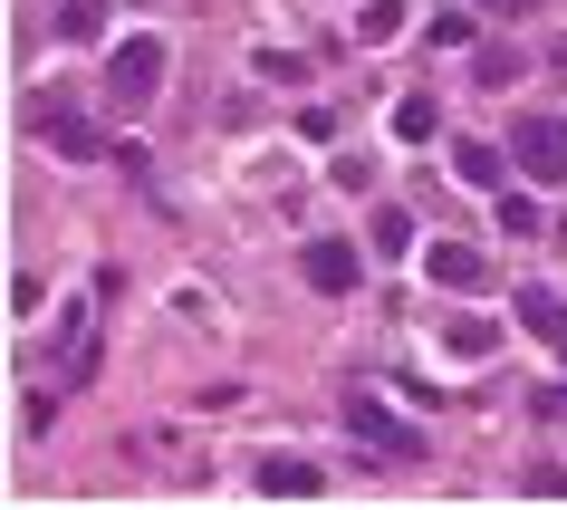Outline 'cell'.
<instances>
[{
  "label": "cell",
  "mask_w": 567,
  "mask_h": 510,
  "mask_svg": "<svg viewBox=\"0 0 567 510\" xmlns=\"http://www.w3.org/2000/svg\"><path fill=\"white\" fill-rule=\"evenodd\" d=\"M154 88H164V39H125L116 59H106V106H116V116H145L154 106Z\"/></svg>",
  "instance_id": "obj_1"
},
{
  "label": "cell",
  "mask_w": 567,
  "mask_h": 510,
  "mask_svg": "<svg viewBox=\"0 0 567 510\" xmlns=\"http://www.w3.org/2000/svg\"><path fill=\"white\" fill-rule=\"evenodd\" d=\"M509 164L558 193V183H567V116H519V125H509Z\"/></svg>",
  "instance_id": "obj_2"
},
{
  "label": "cell",
  "mask_w": 567,
  "mask_h": 510,
  "mask_svg": "<svg viewBox=\"0 0 567 510\" xmlns=\"http://www.w3.org/2000/svg\"><path fill=\"white\" fill-rule=\"evenodd\" d=\"M347 424H357V443L375 452L385 472H394V462H423V434H414V424H394L375 395H357V405H347Z\"/></svg>",
  "instance_id": "obj_3"
},
{
  "label": "cell",
  "mask_w": 567,
  "mask_h": 510,
  "mask_svg": "<svg viewBox=\"0 0 567 510\" xmlns=\"http://www.w3.org/2000/svg\"><path fill=\"white\" fill-rule=\"evenodd\" d=\"M250 481H260L269 501H318V491H328V472H318V462H299V452H269Z\"/></svg>",
  "instance_id": "obj_4"
},
{
  "label": "cell",
  "mask_w": 567,
  "mask_h": 510,
  "mask_svg": "<svg viewBox=\"0 0 567 510\" xmlns=\"http://www.w3.org/2000/svg\"><path fill=\"white\" fill-rule=\"evenodd\" d=\"M308 289H328V299H347V289H357V251H347V241H308Z\"/></svg>",
  "instance_id": "obj_5"
},
{
  "label": "cell",
  "mask_w": 567,
  "mask_h": 510,
  "mask_svg": "<svg viewBox=\"0 0 567 510\" xmlns=\"http://www.w3.org/2000/svg\"><path fill=\"white\" fill-rule=\"evenodd\" d=\"M519 328H529L538 347H558V357H567V299H558V289H519Z\"/></svg>",
  "instance_id": "obj_6"
},
{
  "label": "cell",
  "mask_w": 567,
  "mask_h": 510,
  "mask_svg": "<svg viewBox=\"0 0 567 510\" xmlns=\"http://www.w3.org/2000/svg\"><path fill=\"white\" fill-rule=\"evenodd\" d=\"M423 271L443 279V289H481V251H472V241H433V251H423Z\"/></svg>",
  "instance_id": "obj_7"
},
{
  "label": "cell",
  "mask_w": 567,
  "mask_h": 510,
  "mask_svg": "<svg viewBox=\"0 0 567 510\" xmlns=\"http://www.w3.org/2000/svg\"><path fill=\"white\" fill-rule=\"evenodd\" d=\"M452 174L472 183V193H501V154L491 145H452Z\"/></svg>",
  "instance_id": "obj_8"
},
{
  "label": "cell",
  "mask_w": 567,
  "mask_h": 510,
  "mask_svg": "<svg viewBox=\"0 0 567 510\" xmlns=\"http://www.w3.org/2000/svg\"><path fill=\"white\" fill-rule=\"evenodd\" d=\"M365 241H375L385 261H404V251H414V222H404V212H375V222H365Z\"/></svg>",
  "instance_id": "obj_9"
},
{
  "label": "cell",
  "mask_w": 567,
  "mask_h": 510,
  "mask_svg": "<svg viewBox=\"0 0 567 510\" xmlns=\"http://www.w3.org/2000/svg\"><path fill=\"white\" fill-rule=\"evenodd\" d=\"M96 30H106V0H68L59 10V39H96Z\"/></svg>",
  "instance_id": "obj_10"
},
{
  "label": "cell",
  "mask_w": 567,
  "mask_h": 510,
  "mask_svg": "<svg viewBox=\"0 0 567 510\" xmlns=\"http://www.w3.org/2000/svg\"><path fill=\"white\" fill-rule=\"evenodd\" d=\"M394 135H404V145H423V135H433V96H404V106H394Z\"/></svg>",
  "instance_id": "obj_11"
},
{
  "label": "cell",
  "mask_w": 567,
  "mask_h": 510,
  "mask_svg": "<svg viewBox=\"0 0 567 510\" xmlns=\"http://www.w3.org/2000/svg\"><path fill=\"white\" fill-rule=\"evenodd\" d=\"M59 154H68V164H87V154H106V145H96L87 116H68V125H59Z\"/></svg>",
  "instance_id": "obj_12"
},
{
  "label": "cell",
  "mask_w": 567,
  "mask_h": 510,
  "mask_svg": "<svg viewBox=\"0 0 567 510\" xmlns=\"http://www.w3.org/2000/svg\"><path fill=\"white\" fill-rule=\"evenodd\" d=\"M30 125H39V135H59V125H68V88H39L30 96Z\"/></svg>",
  "instance_id": "obj_13"
},
{
  "label": "cell",
  "mask_w": 567,
  "mask_h": 510,
  "mask_svg": "<svg viewBox=\"0 0 567 510\" xmlns=\"http://www.w3.org/2000/svg\"><path fill=\"white\" fill-rule=\"evenodd\" d=\"M394 30H404V0H375V10L357 20V39H394Z\"/></svg>",
  "instance_id": "obj_14"
},
{
  "label": "cell",
  "mask_w": 567,
  "mask_h": 510,
  "mask_svg": "<svg viewBox=\"0 0 567 510\" xmlns=\"http://www.w3.org/2000/svg\"><path fill=\"white\" fill-rule=\"evenodd\" d=\"M519 491H529V501H567V472H558V462H538V472H519Z\"/></svg>",
  "instance_id": "obj_15"
},
{
  "label": "cell",
  "mask_w": 567,
  "mask_h": 510,
  "mask_svg": "<svg viewBox=\"0 0 567 510\" xmlns=\"http://www.w3.org/2000/svg\"><path fill=\"white\" fill-rule=\"evenodd\" d=\"M481 88H519V59L509 49H481Z\"/></svg>",
  "instance_id": "obj_16"
},
{
  "label": "cell",
  "mask_w": 567,
  "mask_h": 510,
  "mask_svg": "<svg viewBox=\"0 0 567 510\" xmlns=\"http://www.w3.org/2000/svg\"><path fill=\"white\" fill-rule=\"evenodd\" d=\"M501 232H538V203H529V193H501Z\"/></svg>",
  "instance_id": "obj_17"
},
{
  "label": "cell",
  "mask_w": 567,
  "mask_h": 510,
  "mask_svg": "<svg viewBox=\"0 0 567 510\" xmlns=\"http://www.w3.org/2000/svg\"><path fill=\"white\" fill-rule=\"evenodd\" d=\"M472 10H481V20H529L538 0H472Z\"/></svg>",
  "instance_id": "obj_18"
},
{
  "label": "cell",
  "mask_w": 567,
  "mask_h": 510,
  "mask_svg": "<svg viewBox=\"0 0 567 510\" xmlns=\"http://www.w3.org/2000/svg\"><path fill=\"white\" fill-rule=\"evenodd\" d=\"M548 68H558V78H567V30H558V39H548Z\"/></svg>",
  "instance_id": "obj_19"
}]
</instances>
